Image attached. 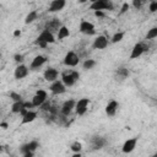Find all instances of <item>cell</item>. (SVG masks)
<instances>
[{
	"mask_svg": "<svg viewBox=\"0 0 157 157\" xmlns=\"http://www.w3.org/2000/svg\"><path fill=\"white\" fill-rule=\"evenodd\" d=\"M137 142H139V139L137 137H130V139L125 140L124 144H123V146H121V152L123 153H126V155L128 153H131L136 148Z\"/></svg>",
	"mask_w": 157,
	"mask_h": 157,
	"instance_id": "9a60e30c",
	"label": "cell"
},
{
	"mask_svg": "<svg viewBox=\"0 0 157 157\" xmlns=\"http://www.w3.org/2000/svg\"><path fill=\"white\" fill-rule=\"evenodd\" d=\"M0 115H1V110H0Z\"/></svg>",
	"mask_w": 157,
	"mask_h": 157,
	"instance_id": "7bdbcfd3",
	"label": "cell"
},
{
	"mask_svg": "<svg viewBox=\"0 0 157 157\" xmlns=\"http://www.w3.org/2000/svg\"><path fill=\"white\" fill-rule=\"evenodd\" d=\"M39 147V142L37 140H31L23 145H21L20 147V152L23 155V153H34Z\"/></svg>",
	"mask_w": 157,
	"mask_h": 157,
	"instance_id": "7c38bea8",
	"label": "cell"
},
{
	"mask_svg": "<svg viewBox=\"0 0 157 157\" xmlns=\"http://www.w3.org/2000/svg\"><path fill=\"white\" fill-rule=\"evenodd\" d=\"M109 44V39L107 36L104 34H99L94 39H93V43H92V48L93 49H98V50H103L108 47Z\"/></svg>",
	"mask_w": 157,
	"mask_h": 157,
	"instance_id": "30bf717a",
	"label": "cell"
},
{
	"mask_svg": "<svg viewBox=\"0 0 157 157\" xmlns=\"http://www.w3.org/2000/svg\"><path fill=\"white\" fill-rule=\"evenodd\" d=\"M66 6V1L65 0H52L49 6H48V12H60L64 7Z\"/></svg>",
	"mask_w": 157,
	"mask_h": 157,
	"instance_id": "ffe728a7",
	"label": "cell"
},
{
	"mask_svg": "<svg viewBox=\"0 0 157 157\" xmlns=\"http://www.w3.org/2000/svg\"><path fill=\"white\" fill-rule=\"evenodd\" d=\"M118 109H119V102L117 99H110L107 103V105L104 108V112H105V115L107 117H110L112 118V117H114L117 114Z\"/></svg>",
	"mask_w": 157,
	"mask_h": 157,
	"instance_id": "d6986e66",
	"label": "cell"
},
{
	"mask_svg": "<svg viewBox=\"0 0 157 157\" xmlns=\"http://www.w3.org/2000/svg\"><path fill=\"white\" fill-rule=\"evenodd\" d=\"M152 157H157V156H156V155H153V156H152Z\"/></svg>",
	"mask_w": 157,
	"mask_h": 157,
	"instance_id": "b9f144b4",
	"label": "cell"
},
{
	"mask_svg": "<svg viewBox=\"0 0 157 157\" xmlns=\"http://www.w3.org/2000/svg\"><path fill=\"white\" fill-rule=\"evenodd\" d=\"M9 97L12 99V102H20V101H23L22 99V96L18 93V92H15V91H11L9 93Z\"/></svg>",
	"mask_w": 157,
	"mask_h": 157,
	"instance_id": "4dcf8cb0",
	"label": "cell"
},
{
	"mask_svg": "<svg viewBox=\"0 0 157 157\" xmlns=\"http://www.w3.org/2000/svg\"><path fill=\"white\" fill-rule=\"evenodd\" d=\"M4 151H5V147H4L2 145H0V155H2V153H4Z\"/></svg>",
	"mask_w": 157,
	"mask_h": 157,
	"instance_id": "ab89813d",
	"label": "cell"
},
{
	"mask_svg": "<svg viewBox=\"0 0 157 157\" xmlns=\"http://www.w3.org/2000/svg\"><path fill=\"white\" fill-rule=\"evenodd\" d=\"M12 34H13V37H15V38H17V37H21L22 32H21V29H15Z\"/></svg>",
	"mask_w": 157,
	"mask_h": 157,
	"instance_id": "d590c367",
	"label": "cell"
},
{
	"mask_svg": "<svg viewBox=\"0 0 157 157\" xmlns=\"http://www.w3.org/2000/svg\"><path fill=\"white\" fill-rule=\"evenodd\" d=\"M96 65H97V61L94 59H86L82 63V69L83 70H92Z\"/></svg>",
	"mask_w": 157,
	"mask_h": 157,
	"instance_id": "4316f807",
	"label": "cell"
},
{
	"mask_svg": "<svg viewBox=\"0 0 157 157\" xmlns=\"http://www.w3.org/2000/svg\"><path fill=\"white\" fill-rule=\"evenodd\" d=\"M142 5H144V1L142 0H132L131 4H130V6H132L136 10H140L142 7Z\"/></svg>",
	"mask_w": 157,
	"mask_h": 157,
	"instance_id": "836d02e7",
	"label": "cell"
},
{
	"mask_svg": "<svg viewBox=\"0 0 157 157\" xmlns=\"http://www.w3.org/2000/svg\"><path fill=\"white\" fill-rule=\"evenodd\" d=\"M28 74H29V67L25 64H20L15 67L13 77H15V80H22V78L27 77Z\"/></svg>",
	"mask_w": 157,
	"mask_h": 157,
	"instance_id": "ac0fdd59",
	"label": "cell"
},
{
	"mask_svg": "<svg viewBox=\"0 0 157 157\" xmlns=\"http://www.w3.org/2000/svg\"><path fill=\"white\" fill-rule=\"evenodd\" d=\"M90 9L93 11H112L114 9V4L110 0H93L90 4Z\"/></svg>",
	"mask_w": 157,
	"mask_h": 157,
	"instance_id": "3957f363",
	"label": "cell"
},
{
	"mask_svg": "<svg viewBox=\"0 0 157 157\" xmlns=\"http://www.w3.org/2000/svg\"><path fill=\"white\" fill-rule=\"evenodd\" d=\"M1 56H2V53H1V52H0V59H1Z\"/></svg>",
	"mask_w": 157,
	"mask_h": 157,
	"instance_id": "60d3db41",
	"label": "cell"
},
{
	"mask_svg": "<svg viewBox=\"0 0 157 157\" xmlns=\"http://www.w3.org/2000/svg\"><path fill=\"white\" fill-rule=\"evenodd\" d=\"M47 99H48V92L45 90H37L34 96L32 97L31 102H32L34 108H39Z\"/></svg>",
	"mask_w": 157,
	"mask_h": 157,
	"instance_id": "8992f818",
	"label": "cell"
},
{
	"mask_svg": "<svg viewBox=\"0 0 157 157\" xmlns=\"http://www.w3.org/2000/svg\"><path fill=\"white\" fill-rule=\"evenodd\" d=\"M37 18H38V11H37V10H32V11H29V12L26 15V17H25V25L33 23Z\"/></svg>",
	"mask_w": 157,
	"mask_h": 157,
	"instance_id": "d4e9b609",
	"label": "cell"
},
{
	"mask_svg": "<svg viewBox=\"0 0 157 157\" xmlns=\"http://www.w3.org/2000/svg\"><path fill=\"white\" fill-rule=\"evenodd\" d=\"M22 157H34V153H23Z\"/></svg>",
	"mask_w": 157,
	"mask_h": 157,
	"instance_id": "f35d334b",
	"label": "cell"
},
{
	"mask_svg": "<svg viewBox=\"0 0 157 157\" xmlns=\"http://www.w3.org/2000/svg\"><path fill=\"white\" fill-rule=\"evenodd\" d=\"M49 91L52 92V94L59 96V94H64L66 92V87L64 86V83L60 80H56L49 85Z\"/></svg>",
	"mask_w": 157,
	"mask_h": 157,
	"instance_id": "e0dca14e",
	"label": "cell"
},
{
	"mask_svg": "<svg viewBox=\"0 0 157 157\" xmlns=\"http://www.w3.org/2000/svg\"><path fill=\"white\" fill-rule=\"evenodd\" d=\"M63 63L67 67H75L80 63V56H78V54L76 52L69 50V52H66V54H65V56L63 59Z\"/></svg>",
	"mask_w": 157,
	"mask_h": 157,
	"instance_id": "5b68a950",
	"label": "cell"
},
{
	"mask_svg": "<svg viewBox=\"0 0 157 157\" xmlns=\"http://www.w3.org/2000/svg\"><path fill=\"white\" fill-rule=\"evenodd\" d=\"M80 78V72L76 70H65L61 72V78L60 81L64 83V86L67 87H72Z\"/></svg>",
	"mask_w": 157,
	"mask_h": 157,
	"instance_id": "7a4b0ae2",
	"label": "cell"
},
{
	"mask_svg": "<svg viewBox=\"0 0 157 157\" xmlns=\"http://www.w3.org/2000/svg\"><path fill=\"white\" fill-rule=\"evenodd\" d=\"M69 36H70V29H69V27L65 26V25H63V26L59 28V31L56 32L55 38L59 39V40H64V39L67 38Z\"/></svg>",
	"mask_w": 157,
	"mask_h": 157,
	"instance_id": "603a6c76",
	"label": "cell"
},
{
	"mask_svg": "<svg viewBox=\"0 0 157 157\" xmlns=\"http://www.w3.org/2000/svg\"><path fill=\"white\" fill-rule=\"evenodd\" d=\"M78 31L85 36H94L96 34V27L92 22L87 20H81L78 25Z\"/></svg>",
	"mask_w": 157,
	"mask_h": 157,
	"instance_id": "52a82bcc",
	"label": "cell"
},
{
	"mask_svg": "<svg viewBox=\"0 0 157 157\" xmlns=\"http://www.w3.org/2000/svg\"><path fill=\"white\" fill-rule=\"evenodd\" d=\"M90 103H91V101H90V98H87V97L78 98V99L76 101V103H75V109H74V112L76 113V115H78V117L85 115V114L87 113V110H88Z\"/></svg>",
	"mask_w": 157,
	"mask_h": 157,
	"instance_id": "277c9868",
	"label": "cell"
},
{
	"mask_svg": "<svg viewBox=\"0 0 157 157\" xmlns=\"http://www.w3.org/2000/svg\"><path fill=\"white\" fill-rule=\"evenodd\" d=\"M23 102H25V99H23V101H20V102H12L11 108H10L11 113H12V114H20V113H21V110L25 108Z\"/></svg>",
	"mask_w": 157,
	"mask_h": 157,
	"instance_id": "cb8c5ba5",
	"label": "cell"
},
{
	"mask_svg": "<svg viewBox=\"0 0 157 157\" xmlns=\"http://www.w3.org/2000/svg\"><path fill=\"white\" fill-rule=\"evenodd\" d=\"M90 144L93 151H98V150H102L107 145V139L102 135H93L90 140Z\"/></svg>",
	"mask_w": 157,
	"mask_h": 157,
	"instance_id": "9c48e42d",
	"label": "cell"
},
{
	"mask_svg": "<svg viewBox=\"0 0 157 157\" xmlns=\"http://www.w3.org/2000/svg\"><path fill=\"white\" fill-rule=\"evenodd\" d=\"M37 117H38V113L34 110V109H32V110H28L25 115H22L21 118V125H26V124H29V123H33L36 119H37Z\"/></svg>",
	"mask_w": 157,
	"mask_h": 157,
	"instance_id": "44dd1931",
	"label": "cell"
},
{
	"mask_svg": "<svg viewBox=\"0 0 157 157\" xmlns=\"http://www.w3.org/2000/svg\"><path fill=\"white\" fill-rule=\"evenodd\" d=\"M146 50H147L146 44H145V43H142V42H137V43H135V44H134V47H132V49H131V52H130L129 59H130V60L137 59V58H140V56H141Z\"/></svg>",
	"mask_w": 157,
	"mask_h": 157,
	"instance_id": "ba28073f",
	"label": "cell"
},
{
	"mask_svg": "<svg viewBox=\"0 0 157 157\" xmlns=\"http://www.w3.org/2000/svg\"><path fill=\"white\" fill-rule=\"evenodd\" d=\"M23 60H25V55H23V54L16 53V54L13 55V61H15L17 65H20V64H23Z\"/></svg>",
	"mask_w": 157,
	"mask_h": 157,
	"instance_id": "1f68e13d",
	"label": "cell"
},
{
	"mask_svg": "<svg viewBox=\"0 0 157 157\" xmlns=\"http://www.w3.org/2000/svg\"><path fill=\"white\" fill-rule=\"evenodd\" d=\"M129 9H130V2H128V1H124V2L121 4V6H120V10H119L118 15H119V16H121V15L126 13V12L129 11Z\"/></svg>",
	"mask_w": 157,
	"mask_h": 157,
	"instance_id": "f546056e",
	"label": "cell"
},
{
	"mask_svg": "<svg viewBox=\"0 0 157 157\" xmlns=\"http://www.w3.org/2000/svg\"><path fill=\"white\" fill-rule=\"evenodd\" d=\"M58 77H59V71H58L55 67H53V66L47 67V69L44 70V72H43V78H44L47 82H50V83H52V82L59 80Z\"/></svg>",
	"mask_w": 157,
	"mask_h": 157,
	"instance_id": "2e32d148",
	"label": "cell"
},
{
	"mask_svg": "<svg viewBox=\"0 0 157 157\" xmlns=\"http://www.w3.org/2000/svg\"><path fill=\"white\" fill-rule=\"evenodd\" d=\"M61 26H63L61 21H60L58 17H53V18H50L49 21L45 22L44 29H45V31H49V32L53 33V34H55V33L59 31V28H60Z\"/></svg>",
	"mask_w": 157,
	"mask_h": 157,
	"instance_id": "8fae6325",
	"label": "cell"
},
{
	"mask_svg": "<svg viewBox=\"0 0 157 157\" xmlns=\"http://www.w3.org/2000/svg\"><path fill=\"white\" fill-rule=\"evenodd\" d=\"M75 103H76V101L72 99V98L66 99V101L61 104V108H60V113H61V115H64V117H69V115L74 112V109H75Z\"/></svg>",
	"mask_w": 157,
	"mask_h": 157,
	"instance_id": "5bb4252c",
	"label": "cell"
},
{
	"mask_svg": "<svg viewBox=\"0 0 157 157\" xmlns=\"http://www.w3.org/2000/svg\"><path fill=\"white\" fill-rule=\"evenodd\" d=\"M130 75V71L128 67L125 66H119L115 72H114V76H115V80H119V81H124L125 78H128Z\"/></svg>",
	"mask_w": 157,
	"mask_h": 157,
	"instance_id": "7402d4cb",
	"label": "cell"
},
{
	"mask_svg": "<svg viewBox=\"0 0 157 157\" xmlns=\"http://www.w3.org/2000/svg\"><path fill=\"white\" fill-rule=\"evenodd\" d=\"M47 61H48V58H47L45 55H43V54L36 55V56L32 59L31 64H29V70H38V69H40L42 66H44Z\"/></svg>",
	"mask_w": 157,
	"mask_h": 157,
	"instance_id": "4fadbf2b",
	"label": "cell"
},
{
	"mask_svg": "<svg viewBox=\"0 0 157 157\" xmlns=\"http://www.w3.org/2000/svg\"><path fill=\"white\" fill-rule=\"evenodd\" d=\"M39 109L42 110V112H49L50 109H52V103H50V101H45L40 107H39Z\"/></svg>",
	"mask_w": 157,
	"mask_h": 157,
	"instance_id": "d6a6232c",
	"label": "cell"
},
{
	"mask_svg": "<svg viewBox=\"0 0 157 157\" xmlns=\"http://www.w3.org/2000/svg\"><path fill=\"white\" fill-rule=\"evenodd\" d=\"M104 12L103 11H94V16L96 17H104Z\"/></svg>",
	"mask_w": 157,
	"mask_h": 157,
	"instance_id": "8d00e7d4",
	"label": "cell"
},
{
	"mask_svg": "<svg viewBox=\"0 0 157 157\" xmlns=\"http://www.w3.org/2000/svg\"><path fill=\"white\" fill-rule=\"evenodd\" d=\"M145 38H146V39H148V40L157 38V27H152V28H150V29L147 31V33H146V37H145Z\"/></svg>",
	"mask_w": 157,
	"mask_h": 157,
	"instance_id": "f1b7e54d",
	"label": "cell"
},
{
	"mask_svg": "<svg viewBox=\"0 0 157 157\" xmlns=\"http://www.w3.org/2000/svg\"><path fill=\"white\" fill-rule=\"evenodd\" d=\"M148 10H150V12H152V13H155L156 11H157V1H151L150 4H148Z\"/></svg>",
	"mask_w": 157,
	"mask_h": 157,
	"instance_id": "e575fe53",
	"label": "cell"
},
{
	"mask_svg": "<svg viewBox=\"0 0 157 157\" xmlns=\"http://www.w3.org/2000/svg\"><path fill=\"white\" fill-rule=\"evenodd\" d=\"M70 157H82V153L81 152H76V153H72Z\"/></svg>",
	"mask_w": 157,
	"mask_h": 157,
	"instance_id": "74e56055",
	"label": "cell"
},
{
	"mask_svg": "<svg viewBox=\"0 0 157 157\" xmlns=\"http://www.w3.org/2000/svg\"><path fill=\"white\" fill-rule=\"evenodd\" d=\"M124 37H125V32H124V31H118V32H115V33L110 37L109 42L113 43V44H117V43L121 42V40L124 39Z\"/></svg>",
	"mask_w": 157,
	"mask_h": 157,
	"instance_id": "484cf974",
	"label": "cell"
},
{
	"mask_svg": "<svg viewBox=\"0 0 157 157\" xmlns=\"http://www.w3.org/2000/svg\"><path fill=\"white\" fill-rule=\"evenodd\" d=\"M69 147H70V151L72 153H76V152H81L82 151V144L80 141H77V140L74 141V142H71V145Z\"/></svg>",
	"mask_w": 157,
	"mask_h": 157,
	"instance_id": "83f0119b",
	"label": "cell"
},
{
	"mask_svg": "<svg viewBox=\"0 0 157 157\" xmlns=\"http://www.w3.org/2000/svg\"><path fill=\"white\" fill-rule=\"evenodd\" d=\"M55 34H53V33H50L49 31H45V29H43L39 34H38V37L36 38V40L33 42L34 43V45H37V47H39V48H42V49H45L49 44H53L54 42H55Z\"/></svg>",
	"mask_w": 157,
	"mask_h": 157,
	"instance_id": "6da1fadb",
	"label": "cell"
}]
</instances>
